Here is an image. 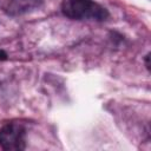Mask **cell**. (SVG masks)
<instances>
[{
    "label": "cell",
    "instance_id": "6da1fadb",
    "mask_svg": "<svg viewBox=\"0 0 151 151\" xmlns=\"http://www.w3.org/2000/svg\"><path fill=\"white\" fill-rule=\"evenodd\" d=\"M63 13L70 19H93L105 20L109 17L107 11L92 0H64L61 5Z\"/></svg>",
    "mask_w": 151,
    "mask_h": 151
},
{
    "label": "cell",
    "instance_id": "7a4b0ae2",
    "mask_svg": "<svg viewBox=\"0 0 151 151\" xmlns=\"http://www.w3.org/2000/svg\"><path fill=\"white\" fill-rule=\"evenodd\" d=\"M26 131L17 123H9L0 129V146L7 151H21L26 146Z\"/></svg>",
    "mask_w": 151,
    "mask_h": 151
},
{
    "label": "cell",
    "instance_id": "3957f363",
    "mask_svg": "<svg viewBox=\"0 0 151 151\" xmlns=\"http://www.w3.org/2000/svg\"><path fill=\"white\" fill-rule=\"evenodd\" d=\"M41 0H6L5 11L11 15H20L38 8Z\"/></svg>",
    "mask_w": 151,
    "mask_h": 151
},
{
    "label": "cell",
    "instance_id": "277c9868",
    "mask_svg": "<svg viewBox=\"0 0 151 151\" xmlns=\"http://www.w3.org/2000/svg\"><path fill=\"white\" fill-rule=\"evenodd\" d=\"M6 59H7V53L5 51L0 50V61L1 60H6Z\"/></svg>",
    "mask_w": 151,
    "mask_h": 151
}]
</instances>
